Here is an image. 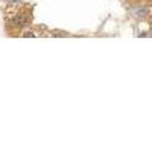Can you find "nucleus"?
Segmentation results:
<instances>
[{
	"label": "nucleus",
	"instance_id": "1",
	"mask_svg": "<svg viewBox=\"0 0 152 152\" xmlns=\"http://www.w3.org/2000/svg\"><path fill=\"white\" fill-rule=\"evenodd\" d=\"M23 23H24V18L21 15H18V17H15L14 20H12V24H14V26H23Z\"/></svg>",
	"mask_w": 152,
	"mask_h": 152
},
{
	"label": "nucleus",
	"instance_id": "2",
	"mask_svg": "<svg viewBox=\"0 0 152 152\" xmlns=\"http://www.w3.org/2000/svg\"><path fill=\"white\" fill-rule=\"evenodd\" d=\"M146 15V9H138L135 12V17H145Z\"/></svg>",
	"mask_w": 152,
	"mask_h": 152
},
{
	"label": "nucleus",
	"instance_id": "3",
	"mask_svg": "<svg viewBox=\"0 0 152 152\" xmlns=\"http://www.w3.org/2000/svg\"><path fill=\"white\" fill-rule=\"evenodd\" d=\"M24 37H26V38H32V37H35L32 32H26V34H24Z\"/></svg>",
	"mask_w": 152,
	"mask_h": 152
}]
</instances>
